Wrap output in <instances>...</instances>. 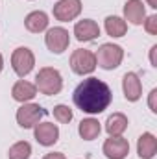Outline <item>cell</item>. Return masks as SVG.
<instances>
[{
    "label": "cell",
    "mask_w": 157,
    "mask_h": 159,
    "mask_svg": "<svg viewBox=\"0 0 157 159\" xmlns=\"http://www.w3.org/2000/svg\"><path fill=\"white\" fill-rule=\"evenodd\" d=\"M113 100V93L105 81L98 78L83 80L74 91V104L83 113L96 115L107 109Z\"/></svg>",
    "instance_id": "cell-1"
},
{
    "label": "cell",
    "mask_w": 157,
    "mask_h": 159,
    "mask_svg": "<svg viewBox=\"0 0 157 159\" xmlns=\"http://www.w3.org/2000/svg\"><path fill=\"white\" fill-rule=\"evenodd\" d=\"M35 87H37L39 93L46 94V96H52V94H57L61 91L63 78H61L59 70H56L52 67H44L35 76Z\"/></svg>",
    "instance_id": "cell-2"
},
{
    "label": "cell",
    "mask_w": 157,
    "mask_h": 159,
    "mask_svg": "<svg viewBox=\"0 0 157 159\" xmlns=\"http://www.w3.org/2000/svg\"><path fill=\"white\" fill-rule=\"evenodd\" d=\"M96 57V65L102 67L104 70H113L117 69L118 65L122 63V57H124V50L122 46L113 44V43H105L98 48V52L94 54Z\"/></svg>",
    "instance_id": "cell-3"
},
{
    "label": "cell",
    "mask_w": 157,
    "mask_h": 159,
    "mask_svg": "<svg viewBox=\"0 0 157 159\" xmlns=\"http://www.w3.org/2000/svg\"><path fill=\"white\" fill-rule=\"evenodd\" d=\"M34 65H35V57H34V52L30 48L20 46V48L13 50V54H11V67H13V70H15V74L19 78L28 76L32 72Z\"/></svg>",
    "instance_id": "cell-4"
},
{
    "label": "cell",
    "mask_w": 157,
    "mask_h": 159,
    "mask_svg": "<svg viewBox=\"0 0 157 159\" xmlns=\"http://www.w3.org/2000/svg\"><path fill=\"white\" fill-rule=\"evenodd\" d=\"M70 69L83 76V74H91L94 69H96V57L91 50H85V48H78L72 52L70 56Z\"/></svg>",
    "instance_id": "cell-5"
},
{
    "label": "cell",
    "mask_w": 157,
    "mask_h": 159,
    "mask_svg": "<svg viewBox=\"0 0 157 159\" xmlns=\"http://www.w3.org/2000/svg\"><path fill=\"white\" fill-rule=\"evenodd\" d=\"M46 113L48 111L44 107H41L39 104H24L17 111V122L22 128H34L39 124L41 119L46 117Z\"/></svg>",
    "instance_id": "cell-6"
},
{
    "label": "cell",
    "mask_w": 157,
    "mask_h": 159,
    "mask_svg": "<svg viewBox=\"0 0 157 159\" xmlns=\"http://www.w3.org/2000/svg\"><path fill=\"white\" fill-rule=\"evenodd\" d=\"M44 43H46L50 52L63 54L69 48V44H70V35H69V32L65 28H59V26L57 28H50L46 32V35H44Z\"/></svg>",
    "instance_id": "cell-7"
},
{
    "label": "cell",
    "mask_w": 157,
    "mask_h": 159,
    "mask_svg": "<svg viewBox=\"0 0 157 159\" xmlns=\"http://www.w3.org/2000/svg\"><path fill=\"white\" fill-rule=\"evenodd\" d=\"M81 13V2L79 0H59L54 6V17L61 22L74 20Z\"/></svg>",
    "instance_id": "cell-8"
},
{
    "label": "cell",
    "mask_w": 157,
    "mask_h": 159,
    "mask_svg": "<svg viewBox=\"0 0 157 159\" xmlns=\"http://www.w3.org/2000/svg\"><path fill=\"white\" fill-rule=\"evenodd\" d=\"M104 154L107 159H124L129 154V143L124 137H109L104 143Z\"/></svg>",
    "instance_id": "cell-9"
},
{
    "label": "cell",
    "mask_w": 157,
    "mask_h": 159,
    "mask_svg": "<svg viewBox=\"0 0 157 159\" xmlns=\"http://www.w3.org/2000/svg\"><path fill=\"white\" fill-rule=\"evenodd\" d=\"M35 139L43 146H52L59 139V128L54 122H43L35 126Z\"/></svg>",
    "instance_id": "cell-10"
},
{
    "label": "cell",
    "mask_w": 157,
    "mask_h": 159,
    "mask_svg": "<svg viewBox=\"0 0 157 159\" xmlns=\"http://www.w3.org/2000/svg\"><path fill=\"white\" fill-rule=\"evenodd\" d=\"M122 89H124V96L128 102H137L142 94V85L141 80L135 72H126L122 80Z\"/></svg>",
    "instance_id": "cell-11"
},
{
    "label": "cell",
    "mask_w": 157,
    "mask_h": 159,
    "mask_svg": "<svg viewBox=\"0 0 157 159\" xmlns=\"http://www.w3.org/2000/svg\"><path fill=\"white\" fill-rule=\"evenodd\" d=\"M74 35L81 43L92 41L100 35V26L94 20H91V19H83V20H79L78 24L74 26Z\"/></svg>",
    "instance_id": "cell-12"
},
{
    "label": "cell",
    "mask_w": 157,
    "mask_h": 159,
    "mask_svg": "<svg viewBox=\"0 0 157 159\" xmlns=\"http://www.w3.org/2000/svg\"><path fill=\"white\" fill-rule=\"evenodd\" d=\"M124 17H126L128 22H131L135 26L142 24L144 19H146V9H144L142 2L141 0H128L126 6H124Z\"/></svg>",
    "instance_id": "cell-13"
},
{
    "label": "cell",
    "mask_w": 157,
    "mask_h": 159,
    "mask_svg": "<svg viewBox=\"0 0 157 159\" xmlns=\"http://www.w3.org/2000/svg\"><path fill=\"white\" fill-rule=\"evenodd\" d=\"M137 154L141 159H154L157 154V139L154 133H142L137 143Z\"/></svg>",
    "instance_id": "cell-14"
},
{
    "label": "cell",
    "mask_w": 157,
    "mask_h": 159,
    "mask_svg": "<svg viewBox=\"0 0 157 159\" xmlns=\"http://www.w3.org/2000/svg\"><path fill=\"white\" fill-rule=\"evenodd\" d=\"M35 94H37V87H35L34 83L26 81V80L17 81V83L13 85V89H11V96H13V100L22 102V104L30 102Z\"/></svg>",
    "instance_id": "cell-15"
},
{
    "label": "cell",
    "mask_w": 157,
    "mask_h": 159,
    "mask_svg": "<svg viewBox=\"0 0 157 159\" xmlns=\"http://www.w3.org/2000/svg\"><path fill=\"white\" fill-rule=\"evenodd\" d=\"M24 26L32 34H41L48 28V15L44 11H32L24 19Z\"/></svg>",
    "instance_id": "cell-16"
},
{
    "label": "cell",
    "mask_w": 157,
    "mask_h": 159,
    "mask_svg": "<svg viewBox=\"0 0 157 159\" xmlns=\"http://www.w3.org/2000/svg\"><path fill=\"white\" fill-rule=\"evenodd\" d=\"M126 128H128V117L122 115V113H113V115L107 119V122H105V129H107V133H109L111 137L122 135V133L126 131Z\"/></svg>",
    "instance_id": "cell-17"
},
{
    "label": "cell",
    "mask_w": 157,
    "mask_h": 159,
    "mask_svg": "<svg viewBox=\"0 0 157 159\" xmlns=\"http://www.w3.org/2000/svg\"><path fill=\"white\" fill-rule=\"evenodd\" d=\"M100 122L96 119H83L79 122V135H81V139H85V141H94L98 135H100Z\"/></svg>",
    "instance_id": "cell-18"
},
{
    "label": "cell",
    "mask_w": 157,
    "mask_h": 159,
    "mask_svg": "<svg viewBox=\"0 0 157 159\" xmlns=\"http://www.w3.org/2000/svg\"><path fill=\"white\" fill-rule=\"evenodd\" d=\"M126 30H128V24H126L124 19H120V17H107L105 19V32H107V35L122 37V35H126Z\"/></svg>",
    "instance_id": "cell-19"
},
{
    "label": "cell",
    "mask_w": 157,
    "mask_h": 159,
    "mask_svg": "<svg viewBox=\"0 0 157 159\" xmlns=\"http://www.w3.org/2000/svg\"><path fill=\"white\" fill-rule=\"evenodd\" d=\"M7 156H9V159H28L32 156V146H30V143H26V141L15 143V144L9 148Z\"/></svg>",
    "instance_id": "cell-20"
},
{
    "label": "cell",
    "mask_w": 157,
    "mask_h": 159,
    "mask_svg": "<svg viewBox=\"0 0 157 159\" xmlns=\"http://www.w3.org/2000/svg\"><path fill=\"white\" fill-rule=\"evenodd\" d=\"M54 117L61 124H69L72 120V109L69 106H65V104H59V106L54 107Z\"/></svg>",
    "instance_id": "cell-21"
},
{
    "label": "cell",
    "mask_w": 157,
    "mask_h": 159,
    "mask_svg": "<svg viewBox=\"0 0 157 159\" xmlns=\"http://www.w3.org/2000/svg\"><path fill=\"white\" fill-rule=\"evenodd\" d=\"M144 28L150 35H157V15H150L148 19H144Z\"/></svg>",
    "instance_id": "cell-22"
},
{
    "label": "cell",
    "mask_w": 157,
    "mask_h": 159,
    "mask_svg": "<svg viewBox=\"0 0 157 159\" xmlns=\"http://www.w3.org/2000/svg\"><path fill=\"white\" fill-rule=\"evenodd\" d=\"M148 106H150L152 113H157V89H152V93L148 96Z\"/></svg>",
    "instance_id": "cell-23"
},
{
    "label": "cell",
    "mask_w": 157,
    "mask_h": 159,
    "mask_svg": "<svg viewBox=\"0 0 157 159\" xmlns=\"http://www.w3.org/2000/svg\"><path fill=\"white\" fill-rule=\"evenodd\" d=\"M155 54H157V44H154V46H152V50H150V61H152V65H154V67H157Z\"/></svg>",
    "instance_id": "cell-24"
},
{
    "label": "cell",
    "mask_w": 157,
    "mask_h": 159,
    "mask_svg": "<svg viewBox=\"0 0 157 159\" xmlns=\"http://www.w3.org/2000/svg\"><path fill=\"white\" fill-rule=\"evenodd\" d=\"M43 159H65V156L59 154V152H52V154H46Z\"/></svg>",
    "instance_id": "cell-25"
},
{
    "label": "cell",
    "mask_w": 157,
    "mask_h": 159,
    "mask_svg": "<svg viewBox=\"0 0 157 159\" xmlns=\"http://www.w3.org/2000/svg\"><path fill=\"white\" fill-rule=\"evenodd\" d=\"M148 4H150V7H154V9H157V0H146Z\"/></svg>",
    "instance_id": "cell-26"
},
{
    "label": "cell",
    "mask_w": 157,
    "mask_h": 159,
    "mask_svg": "<svg viewBox=\"0 0 157 159\" xmlns=\"http://www.w3.org/2000/svg\"><path fill=\"white\" fill-rule=\"evenodd\" d=\"M2 67H4V57H2V54H0V72H2Z\"/></svg>",
    "instance_id": "cell-27"
}]
</instances>
